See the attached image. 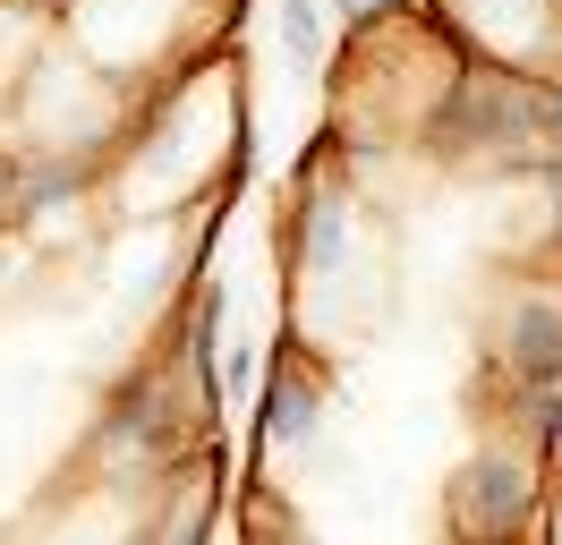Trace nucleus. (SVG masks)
Returning <instances> with one entry per match:
<instances>
[{
  "label": "nucleus",
  "mask_w": 562,
  "mask_h": 545,
  "mask_svg": "<svg viewBox=\"0 0 562 545\" xmlns=\"http://www.w3.org/2000/svg\"><path fill=\"white\" fill-rule=\"evenodd\" d=\"M273 26H281V52H290V60L316 68V60H324V43H333V9H324V0H281Z\"/></svg>",
  "instance_id": "1"
},
{
  "label": "nucleus",
  "mask_w": 562,
  "mask_h": 545,
  "mask_svg": "<svg viewBox=\"0 0 562 545\" xmlns=\"http://www.w3.org/2000/svg\"><path fill=\"white\" fill-rule=\"evenodd\" d=\"M324 9H333V18H350V26H367V18L384 9V0H324Z\"/></svg>",
  "instance_id": "2"
}]
</instances>
